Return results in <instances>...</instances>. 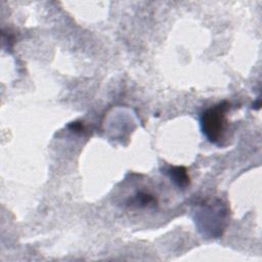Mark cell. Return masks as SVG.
I'll list each match as a JSON object with an SVG mask.
<instances>
[{"label": "cell", "mask_w": 262, "mask_h": 262, "mask_svg": "<svg viewBox=\"0 0 262 262\" xmlns=\"http://www.w3.org/2000/svg\"><path fill=\"white\" fill-rule=\"evenodd\" d=\"M229 107L230 104L227 101H222L202 114V131L210 143L217 145L223 140L227 125L226 113Z\"/></svg>", "instance_id": "cell-1"}, {"label": "cell", "mask_w": 262, "mask_h": 262, "mask_svg": "<svg viewBox=\"0 0 262 262\" xmlns=\"http://www.w3.org/2000/svg\"><path fill=\"white\" fill-rule=\"evenodd\" d=\"M167 174L180 189H186L190 185V176L186 167H171L167 170Z\"/></svg>", "instance_id": "cell-2"}, {"label": "cell", "mask_w": 262, "mask_h": 262, "mask_svg": "<svg viewBox=\"0 0 262 262\" xmlns=\"http://www.w3.org/2000/svg\"><path fill=\"white\" fill-rule=\"evenodd\" d=\"M156 203V199L154 198V196L141 192L139 194H137L134 199L130 201V204L137 206V207H146L149 206L151 204H155Z\"/></svg>", "instance_id": "cell-3"}, {"label": "cell", "mask_w": 262, "mask_h": 262, "mask_svg": "<svg viewBox=\"0 0 262 262\" xmlns=\"http://www.w3.org/2000/svg\"><path fill=\"white\" fill-rule=\"evenodd\" d=\"M69 128L74 131V133H80V131L83 130V124H81L80 122H73Z\"/></svg>", "instance_id": "cell-4"}]
</instances>
